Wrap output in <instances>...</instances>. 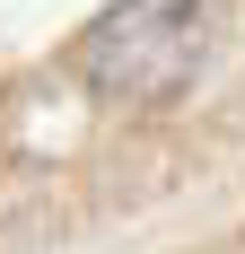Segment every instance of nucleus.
I'll return each instance as SVG.
<instances>
[{
  "instance_id": "nucleus-1",
  "label": "nucleus",
  "mask_w": 245,
  "mask_h": 254,
  "mask_svg": "<svg viewBox=\"0 0 245 254\" xmlns=\"http://www.w3.org/2000/svg\"><path fill=\"white\" fill-rule=\"evenodd\" d=\"M201 62V0H114L88 44H79V79L114 105H167Z\"/></svg>"
}]
</instances>
